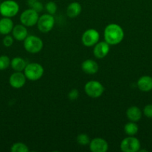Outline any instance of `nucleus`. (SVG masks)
<instances>
[{
    "instance_id": "20e7f679",
    "label": "nucleus",
    "mask_w": 152,
    "mask_h": 152,
    "mask_svg": "<svg viewBox=\"0 0 152 152\" xmlns=\"http://www.w3.org/2000/svg\"><path fill=\"white\" fill-rule=\"evenodd\" d=\"M19 10V4L13 0H5L0 4V14L3 17H13L17 14Z\"/></svg>"
},
{
    "instance_id": "bb28decb",
    "label": "nucleus",
    "mask_w": 152,
    "mask_h": 152,
    "mask_svg": "<svg viewBox=\"0 0 152 152\" xmlns=\"http://www.w3.org/2000/svg\"><path fill=\"white\" fill-rule=\"evenodd\" d=\"M13 39H14V38L13 37V36H10L9 34L5 35V37H4V39H3V41H2L3 45L7 48L10 47V46L13 45Z\"/></svg>"
},
{
    "instance_id": "f8f14e48",
    "label": "nucleus",
    "mask_w": 152,
    "mask_h": 152,
    "mask_svg": "<svg viewBox=\"0 0 152 152\" xmlns=\"http://www.w3.org/2000/svg\"><path fill=\"white\" fill-rule=\"evenodd\" d=\"M110 52V45L105 41L98 42L94 45L93 54L97 59H103Z\"/></svg>"
},
{
    "instance_id": "cd10ccee",
    "label": "nucleus",
    "mask_w": 152,
    "mask_h": 152,
    "mask_svg": "<svg viewBox=\"0 0 152 152\" xmlns=\"http://www.w3.org/2000/svg\"><path fill=\"white\" fill-rule=\"evenodd\" d=\"M79 97V91L77 89H72L68 93V98L69 100L75 101Z\"/></svg>"
},
{
    "instance_id": "4be33fe9",
    "label": "nucleus",
    "mask_w": 152,
    "mask_h": 152,
    "mask_svg": "<svg viewBox=\"0 0 152 152\" xmlns=\"http://www.w3.org/2000/svg\"><path fill=\"white\" fill-rule=\"evenodd\" d=\"M10 65V59L6 55L0 56V71H4L7 69Z\"/></svg>"
},
{
    "instance_id": "b1692460",
    "label": "nucleus",
    "mask_w": 152,
    "mask_h": 152,
    "mask_svg": "<svg viewBox=\"0 0 152 152\" xmlns=\"http://www.w3.org/2000/svg\"><path fill=\"white\" fill-rule=\"evenodd\" d=\"M45 8H46V11L48 12V13L51 15H54L56 13L57 10H58V6H57L56 3L54 2V1H49L47 4L45 6Z\"/></svg>"
},
{
    "instance_id": "7ed1b4c3",
    "label": "nucleus",
    "mask_w": 152,
    "mask_h": 152,
    "mask_svg": "<svg viewBox=\"0 0 152 152\" xmlns=\"http://www.w3.org/2000/svg\"><path fill=\"white\" fill-rule=\"evenodd\" d=\"M23 45L25 50L30 53H39L43 48V40L34 35H28L23 41Z\"/></svg>"
},
{
    "instance_id": "9d476101",
    "label": "nucleus",
    "mask_w": 152,
    "mask_h": 152,
    "mask_svg": "<svg viewBox=\"0 0 152 152\" xmlns=\"http://www.w3.org/2000/svg\"><path fill=\"white\" fill-rule=\"evenodd\" d=\"M26 77L22 71H15L9 78V83L13 88L19 89L23 87L26 82Z\"/></svg>"
},
{
    "instance_id": "423d86ee",
    "label": "nucleus",
    "mask_w": 152,
    "mask_h": 152,
    "mask_svg": "<svg viewBox=\"0 0 152 152\" xmlns=\"http://www.w3.org/2000/svg\"><path fill=\"white\" fill-rule=\"evenodd\" d=\"M39 17L40 16H39L38 12L32 8H28L21 13L19 19H20L21 24L25 26L32 27L37 25Z\"/></svg>"
},
{
    "instance_id": "4468645a",
    "label": "nucleus",
    "mask_w": 152,
    "mask_h": 152,
    "mask_svg": "<svg viewBox=\"0 0 152 152\" xmlns=\"http://www.w3.org/2000/svg\"><path fill=\"white\" fill-rule=\"evenodd\" d=\"M81 69L86 74H95L99 69L98 63L93 59H86L81 64Z\"/></svg>"
},
{
    "instance_id": "ddd939ff",
    "label": "nucleus",
    "mask_w": 152,
    "mask_h": 152,
    "mask_svg": "<svg viewBox=\"0 0 152 152\" xmlns=\"http://www.w3.org/2000/svg\"><path fill=\"white\" fill-rule=\"evenodd\" d=\"M12 36L14 38V39L17 40V41H24L25 38L28 36L27 27L22 24L13 26V30H12Z\"/></svg>"
},
{
    "instance_id": "f257e3e1",
    "label": "nucleus",
    "mask_w": 152,
    "mask_h": 152,
    "mask_svg": "<svg viewBox=\"0 0 152 152\" xmlns=\"http://www.w3.org/2000/svg\"><path fill=\"white\" fill-rule=\"evenodd\" d=\"M125 37V33L120 25L116 23L109 24L104 31V41L110 45H116L122 42Z\"/></svg>"
},
{
    "instance_id": "dca6fc26",
    "label": "nucleus",
    "mask_w": 152,
    "mask_h": 152,
    "mask_svg": "<svg viewBox=\"0 0 152 152\" xmlns=\"http://www.w3.org/2000/svg\"><path fill=\"white\" fill-rule=\"evenodd\" d=\"M126 116L130 121L137 123L141 120L142 117V111L139 107L134 105L127 109Z\"/></svg>"
},
{
    "instance_id": "a211bd4d",
    "label": "nucleus",
    "mask_w": 152,
    "mask_h": 152,
    "mask_svg": "<svg viewBox=\"0 0 152 152\" xmlns=\"http://www.w3.org/2000/svg\"><path fill=\"white\" fill-rule=\"evenodd\" d=\"M82 7L80 4L77 1L70 3L66 8V14L69 18H76L80 14Z\"/></svg>"
},
{
    "instance_id": "9b49d317",
    "label": "nucleus",
    "mask_w": 152,
    "mask_h": 152,
    "mask_svg": "<svg viewBox=\"0 0 152 152\" xmlns=\"http://www.w3.org/2000/svg\"><path fill=\"white\" fill-rule=\"evenodd\" d=\"M89 149L92 152H106L109 148L108 143L104 139L96 137L90 140Z\"/></svg>"
},
{
    "instance_id": "1a4fd4ad",
    "label": "nucleus",
    "mask_w": 152,
    "mask_h": 152,
    "mask_svg": "<svg viewBox=\"0 0 152 152\" xmlns=\"http://www.w3.org/2000/svg\"><path fill=\"white\" fill-rule=\"evenodd\" d=\"M99 33L93 28H90L83 32L81 37V42L86 47H92L99 41Z\"/></svg>"
},
{
    "instance_id": "6ab92c4d",
    "label": "nucleus",
    "mask_w": 152,
    "mask_h": 152,
    "mask_svg": "<svg viewBox=\"0 0 152 152\" xmlns=\"http://www.w3.org/2000/svg\"><path fill=\"white\" fill-rule=\"evenodd\" d=\"M27 65V62L23 58L16 56L10 60V66L15 71H23Z\"/></svg>"
},
{
    "instance_id": "f3484780",
    "label": "nucleus",
    "mask_w": 152,
    "mask_h": 152,
    "mask_svg": "<svg viewBox=\"0 0 152 152\" xmlns=\"http://www.w3.org/2000/svg\"><path fill=\"white\" fill-rule=\"evenodd\" d=\"M13 26V22L10 18H1L0 19V34L2 35H7L12 32Z\"/></svg>"
},
{
    "instance_id": "393cba45",
    "label": "nucleus",
    "mask_w": 152,
    "mask_h": 152,
    "mask_svg": "<svg viewBox=\"0 0 152 152\" xmlns=\"http://www.w3.org/2000/svg\"><path fill=\"white\" fill-rule=\"evenodd\" d=\"M28 3H29L30 6H31V8L34 9V10H35L38 13L43 10V4L40 2L38 0H28Z\"/></svg>"
},
{
    "instance_id": "6e6552de",
    "label": "nucleus",
    "mask_w": 152,
    "mask_h": 152,
    "mask_svg": "<svg viewBox=\"0 0 152 152\" xmlns=\"http://www.w3.org/2000/svg\"><path fill=\"white\" fill-rule=\"evenodd\" d=\"M141 148V143L138 138L134 136H128L122 140L120 148L123 152H137Z\"/></svg>"
},
{
    "instance_id": "5701e85b",
    "label": "nucleus",
    "mask_w": 152,
    "mask_h": 152,
    "mask_svg": "<svg viewBox=\"0 0 152 152\" xmlns=\"http://www.w3.org/2000/svg\"><path fill=\"white\" fill-rule=\"evenodd\" d=\"M76 141L79 145H86L90 142V139L86 134H80L76 137Z\"/></svg>"
},
{
    "instance_id": "2eb2a0df",
    "label": "nucleus",
    "mask_w": 152,
    "mask_h": 152,
    "mask_svg": "<svg viewBox=\"0 0 152 152\" xmlns=\"http://www.w3.org/2000/svg\"><path fill=\"white\" fill-rule=\"evenodd\" d=\"M137 87L141 91L149 92L152 90V77L145 75L140 77L137 83Z\"/></svg>"
},
{
    "instance_id": "a878e982",
    "label": "nucleus",
    "mask_w": 152,
    "mask_h": 152,
    "mask_svg": "<svg viewBox=\"0 0 152 152\" xmlns=\"http://www.w3.org/2000/svg\"><path fill=\"white\" fill-rule=\"evenodd\" d=\"M142 114L147 118L152 119V104H148L144 107L142 110Z\"/></svg>"
},
{
    "instance_id": "39448f33",
    "label": "nucleus",
    "mask_w": 152,
    "mask_h": 152,
    "mask_svg": "<svg viewBox=\"0 0 152 152\" xmlns=\"http://www.w3.org/2000/svg\"><path fill=\"white\" fill-rule=\"evenodd\" d=\"M84 91L89 97L98 98L103 94L104 88L100 82L96 80H90L85 84Z\"/></svg>"
},
{
    "instance_id": "f03ea898",
    "label": "nucleus",
    "mask_w": 152,
    "mask_h": 152,
    "mask_svg": "<svg viewBox=\"0 0 152 152\" xmlns=\"http://www.w3.org/2000/svg\"><path fill=\"white\" fill-rule=\"evenodd\" d=\"M23 73L28 80L31 81H37L43 77L44 74V68L40 64L31 62L27 64Z\"/></svg>"
},
{
    "instance_id": "412c9836",
    "label": "nucleus",
    "mask_w": 152,
    "mask_h": 152,
    "mask_svg": "<svg viewBox=\"0 0 152 152\" xmlns=\"http://www.w3.org/2000/svg\"><path fill=\"white\" fill-rule=\"evenodd\" d=\"M10 151L12 152H28L29 151V148L26 144L23 142H15L12 145Z\"/></svg>"
},
{
    "instance_id": "aec40b11",
    "label": "nucleus",
    "mask_w": 152,
    "mask_h": 152,
    "mask_svg": "<svg viewBox=\"0 0 152 152\" xmlns=\"http://www.w3.org/2000/svg\"><path fill=\"white\" fill-rule=\"evenodd\" d=\"M139 131V126L135 122L130 121L124 126V132L128 136H135Z\"/></svg>"
},
{
    "instance_id": "0eeeda50",
    "label": "nucleus",
    "mask_w": 152,
    "mask_h": 152,
    "mask_svg": "<svg viewBox=\"0 0 152 152\" xmlns=\"http://www.w3.org/2000/svg\"><path fill=\"white\" fill-rule=\"evenodd\" d=\"M55 23V20L53 15L46 13V14H43L39 17L37 23V28L40 32L46 34V33L49 32L53 29Z\"/></svg>"
}]
</instances>
